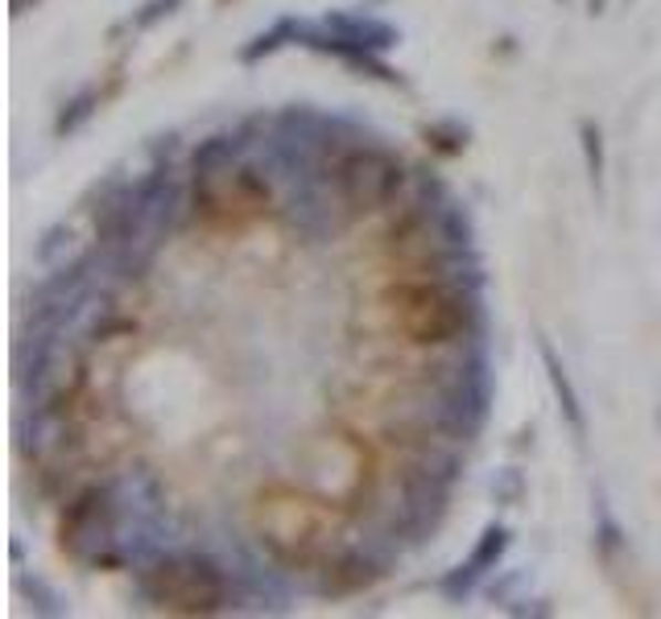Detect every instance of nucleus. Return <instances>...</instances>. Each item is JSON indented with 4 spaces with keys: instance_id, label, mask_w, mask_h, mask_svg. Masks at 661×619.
Returning a JSON list of instances; mask_svg holds the SVG:
<instances>
[{
    "instance_id": "1",
    "label": "nucleus",
    "mask_w": 661,
    "mask_h": 619,
    "mask_svg": "<svg viewBox=\"0 0 661 619\" xmlns=\"http://www.w3.org/2000/svg\"><path fill=\"white\" fill-rule=\"evenodd\" d=\"M397 331L418 347H459L484 339V306L480 290L447 277L401 281L385 294Z\"/></svg>"
},
{
    "instance_id": "2",
    "label": "nucleus",
    "mask_w": 661,
    "mask_h": 619,
    "mask_svg": "<svg viewBox=\"0 0 661 619\" xmlns=\"http://www.w3.org/2000/svg\"><path fill=\"white\" fill-rule=\"evenodd\" d=\"M137 587L154 607L174 611V616H216L232 604V583L228 574L195 554H161L145 562L137 574Z\"/></svg>"
},
{
    "instance_id": "3",
    "label": "nucleus",
    "mask_w": 661,
    "mask_h": 619,
    "mask_svg": "<svg viewBox=\"0 0 661 619\" xmlns=\"http://www.w3.org/2000/svg\"><path fill=\"white\" fill-rule=\"evenodd\" d=\"M120 495L116 480L83 487L63 512L59 545L80 566H116L120 562Z\"/></svg>"
},
{
    "instance_id": "4",
    "label": "nucleus",
    "mask_w": 661,
    "mask_h": 619,
    "mask_svg": "<svg viewBox=\"0 0 661 619\" xmlns=\"http://www.w3.org/2000/svg\"><path fill=\"white\" fill-rule=\"evenodd\" d=\"M401 186H406V166L380 145L360 140L335 166V190L356 216H377L385 207H394Z\"/></svg>"
},
{
    "instance_id": "5",
    "label": "nucleus",
    "mask_w": 661,
    "mask_h": 619,
    "mask_svg": "<svg viewBox=\"0 0 661 619\" xmlns=\"http://www.w3.org/2000/svg\"><path fill=\"white\" fill-rule=\"evenodd\" d=\"M504 549H508V528L489 525L484 533H480V542H475L472 557H468V562H459L455 570H451L439 583L442 595H447L451 604H463V599H468V595H472V590L480 587V583H484L492 570H496V562L504 557Z\"/></svg>"
},
{
    "instance_id": "6",
    "label": "nucleus",
    "mask_w": 661,
    "mask_h": 619,
    "mask_svg": "<svg viewBox=\"0 0 661 619\" xmlns=\"http://www.w3.org/2000/svg\"><path fill=\"white\" fill-rule=\"evenodd\" d=\"M380 562H373V557L364 554H335L327 557L323 566H318V590L323 595H330V599H339V595H356V590H368L373 583L380 578Z\"/></svg>"
},
{
    "instance_id": "7",
    "label": "nucleus",
    "mask_w": 661,
    "mask_h": 619,
    "mask_svg": "<svg viewBox=\"0 0 661 619\" xmlns=\"http://www.w3.org/2000/svg\"><path fill=\"white\" fill-rule=\"evenodd\" d=\"M537 356H542V364H546V376H550V388L554 397H558V409H563V421L570 426V433H575V442H587V413H583V401L579 392H575V385H570L567 368H563V359H558V352L550 347V339L537 343Z\"/></svg>"
},
{
    "instance_id": "8",
    "label": "nucleus",
    "mask_w": 661,
    "mask_h": 619,
    "mask_svg": "<svg viewBox=\"0 0 661 619\" xmlns=\"http://www.w3.org/2000/svg\"><path fill=\"white\" fill-rule=\"evenodd\" d=\"M323 25L330 33H339L347 42H360L368 50H394L401 42V33L389 25V21H380V17H364V13H327L323 17Z\"/></svg>"
},
{
    "instance_id": "9",
    "label": "nucleus",
    "mask_w": 661,
    "mask_h": 619,
    "mask_svg": "<svg viewBox=\"0 0 661 619\" xmlns=\"http://www.w3.org/2000/svg\"><path fill=\"white\" fill-rule=\"evenodd\" d=\"M294 30H298V17H277L269 30H261L256 38H249L244 46H240L237 59L244 62V66H252V62L269 59V54H277L282 46H294Z\"/></svg>"
},
{
    "instance_id": "10",
    "label": "nucleus",
    "mask_w": 661,
    "mask_h": 619,
    "mask_svg": "<svg viewBox=\"0 0 661 619\" xmlns=\"http://www.w3.org/2000/svg\"><path fill=\"white\" fill-rule=\"evenodd\" d=\"M99 104H104V92H99V87H83L80 95H71L63 104V112H59V120H54V137H75L83 124L99 112Z\"/></svg>"
},
{
    "instance_id": "11",
    "label": "nucleus",
    "mask_w": 661,
    "mask_h": 619,
    "mask_svg": "<svg viewBox=\"0 0 661 619\" xmlns=\"http://www.w3.org/2000/svg\"><path fill=\"white\" fill-rule=\"evenodd\" d=\"M17 590H21L25 599H30L38 616H50V619L71 616V607L63 604V595L50 587L46 578H38V574H33V578H30V574H17Z\"/></svg>"
},
{
    "instance_id": "12",
    "label": "nucleus",
    "mask_w": 661,
    "mask_h": 619,
    "mask_svg": "<svg viewBox=\"0 0 661 619\" xmlns=\"http://www.w3.org/2000/svg\"><path fill=\"white\" fill-rule=\"evenodd\" d=\"M422 140L442 157H459L468 149V140H472V128L459 120H434V124H422Z\"/></svg>"
},
{
    "instance_id": "13",
    "label": "nucleus",
    "mask_w": 661,
    "mask_h": 619,
    "mask_svg": "<svg viewBox=\"0 0 661 619\" xmlns=\"http://www.w3.org/2000/svg\"><path fill=\"white\" fill-rule=\"evenodd\" d=\"M579 145H583V166H587V178H591L596 190H604L608 157H604V133H599V124H591V120L579 124Z\"/></svg>"
},
{
    "instance_id": "14",
    "label": "nucleus",
    "mask_w": 661,
    "mask_h": 619,
    "mask_svg": "<svg viewBox=\"0 0 661 619\" xmlns=\"http://www.w3.org/2000/svg\"><path fill=\"white\" fill-rule=\"evenodd\" d=\"M178 4H182V0H145L141 9L128 17V25H133V30H154L158 21L178 13Z\"/></svg>"
},
{
    "instance_id": "15",
    "label": "nucleus",
    "mask_w": 661,
    "mask_h": 619,
    "mask_svg": "<svg viewBox=\"0 0 661 619\" xmlns=\"http://www.w3.org/2000/svg\"><path fill=\"white\" fill-rule=\"evenodd\" d=\"M492 495H496V504H521V495H525V475H521L517 466L496 471V480H492Z\"/></svg>"
},
{
    "instance_id": "16",
    "label": "nucleus",
    "mask_w": 661,
    "mask_h": 619,
    "mask_svg": "<svg viewBox=\"0 0 661 619\" xmlns=\"http://www.w3.org/2000/svg\"><path fill=\"white\" fill-rule=\"evenodd\" d=\"M625 545V533H620V525H616L608 512L599 508V533H596V549H599V557H612L616 549Z\"/></svg>"
},
{
    "instance_id": "17",
    "label": "nucleus",
    "mask_w": 661,
    "mask_h": 619,
    "mask_svg": "<svg viewBox=\"0 0 661 619\" xmlns=\"http://www.w3.org/2000/svg\"><path fill=\"white\" fill-rule=\"evenodd\" d=\"M604 9H608V0H591V9H587V13L599 17V13H604Z\"/></svg>"
},
{
    "instance_id": "18",
    "label": "nucleus",
    "mask_w": 661,
    "mask_h": 619,
    "mask_svg": "<svg viewBox=\"0 0 661 619\" xmlns=\"http://www.w3.org/2000/svg\"><path fill=\"white\" fill-rule=\"evenodd\" d=\"M629 4H632V0H629Z\"/></svg>"
}]
</instances>
